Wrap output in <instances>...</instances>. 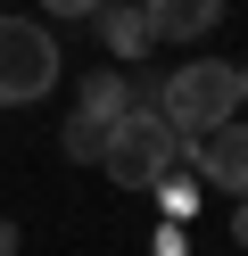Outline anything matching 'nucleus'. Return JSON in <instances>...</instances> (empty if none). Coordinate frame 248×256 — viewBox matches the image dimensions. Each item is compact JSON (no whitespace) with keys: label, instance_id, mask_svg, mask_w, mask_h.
<instances>
[{"label":"nucleus","instance_id":"obj_1","mask_svg":"<svg viewBox=\"0 0 248 256\" xmlns=\"http://www.w3.org/2000/svg\"><path fill=\"white\" fill-rule=\"evenodd\" d=\"M182 157H190V140H182L157 108H124V116L108 124V140H99V174H108L116 190H157Z\"/></svg>","mask_w":248,"mask_h":256},{"label":"nucleus","instance_id":"obj_2","mask_svg":"<svg viewBox=\"0 0 248 256\" xmlns=\"http://www.w3.org/2000/svg\"><path fill=\"white\" fill-rule=\"evenodd\" d=\"M157 116L174 124L182 140L231 124V116H240V66H231V58H190V66H174L157 83Z\"/></svg>","mask_w":248,"mask_h":256},{"label":"nucleus","instance_id":"obj_3","mask_svg":"<svg viewBox=\"0 0 248 256\" xmlns=\"http://www.w3.org/2000/svg\"><path fill=\"white\" fill-rule=\"evenodd\" d=\"M66 74L58 58V34H50L42 17H17V8H0V108H33L50 100Z\"/></svg>","mask_w":248,"mask_h":256},{"label":"nucleus","instance_id":"obj_4","mask_svg":"<svg viewBox=\"0 0 248 256\" xmlns=\"http://www.w3.org/2000/svg\"><path fill=\"white\" fill-rule=\"evenodd\" d=\"M190 166H198V182H207V190L248 198V116H231V124H215V132H198V140H190Z\"/></svg>","mask_w":248,"mask_h":256},{"label":"nucleus","instance_id":"obj_5","mask_svg":"<svg viewBox=\"0 0 248 256\" xmlns=\"http://www.w3.org/2000/svg\"><path fill=\"white\" fill-rule=\"evenodd\" d=\"M91 25H99V50H108L116 66H141V58L157 50V25H149V8H141V0H108Z\"/></svg>","mask_w":248,"mask_h":256},{"label":"nucleus","instance_id":"obj_6","mask_svg":"<svg viewBox=\"0 0 248 256\" xmlns=\"http://www.w3.org/2000/svg\"><path fill=\"white\" fill-rule=\"evenodd\" d=\"M141 8H149V25H157V42H207L231 0H141Z\"/></svg>","mask_w":248,"mask_h":256},{"label":"nucleus","instance_id":"obj_7","mask_svg":"<svg viewBox=\"0 0 248 256\" xmlns=\"http://www.w3.org/2000/svg\"><path fill=\"white\" fill-rule=\"evenodd\" d=\"M124 108H132V74H124V66H91V74L75 83V116H83V124H99V132H108Z\"/></svg>","mask_w":248,"mask_h":256},{"label":"nucleus","instance_id":"obj_8","mask_svg":"<svg viewBox=\"0 0 248 256\" xmlns=\"http://www.w3.org/2000/svg\"><path fill=\"white\" fill-rule=\"evenodd\" d=\"M99 140H108V132H99V124H83V116H66V132H58V149L75 157V166H99Z\"/></svg>","mask_w":248,"mask_h":256},{"label":"nucleus","instance_id":"obj_9","mask_svg":"<svg viewBox=\"0 0 248 256\" xmlns=\"http://www.w3.org/2000/svg\"><path fill=\"white\" fill-rule=\"evenodd\" d=\"M157 198H165V215H190V206H198V182H190V174H165V182H157Z\"/></svg>","mask_w":248,"mask_h":256},{"label":"nucleus","instance_id":"obj_10","mask_svg":"<svg viewBox=\"0 0 248 256\" xmlns=\"http://www.w3.org/2000/svg\"><path fill=\"white\" fill-rule=\"evenodd\" d=\"M108 0H42V17H99Z\"/></svg>","mask_w":248,"mask_h":256},{"label":"nucleus","instance_id":"obj_11","mask_svg":"<svg viewBox=\"0 0 248 256\" xmlns=\"http://www.w3.org/2000/svg\"><path fill=\"white\" fill-rule=\"evenodd\" d=\"M17 248H25V232H17V223L0 215V256H17Z\"/></svg>","mask_w":248,"mask_h":256},{"label":"nucleus","instance_id":"obj_12","mask_svg":"<svg viewBox=\"0 0 248 256\" xmlns=\"http://www.w3.org/2000/svg\"><path fill=\"white\" fill-rule=\"evenodd\" d=\"M231 240H240V248H248V198L231 206Z\"/></svg>","mask_w":248,"mask_h":256},{"label":"nucleus","instance_id":"obj_13","mask_svg":"<svg viewBox=\"0 0 248 256\" xmlns=\"http://www.w3.org/2000/svg\"><path fill=\"white\" fill-rule=\"evenodd\" d=\"M240 116H248V66H240Z\"/></svg>","mask_w":248,"mask_h":256}]
</instances>
